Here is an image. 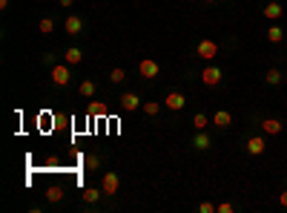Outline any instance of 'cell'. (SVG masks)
<instances>
[{"mask_svg": "<svg viewBox=\"0 0 287 213\" xmlns=\"http://www.w3.org/2000/svg\"><path fill=\"white\" fill-rule=\"evenodd\" d=\"M46 199H49V202H60V199H63V188H60V184L46 188Z\"/></svg>", "mask_w": 287, "mask_h": 213, "instance_id": "ffe728a7", "label": "cell"}, {"mask_svg": "<svg viewBox=\"0 0 287 213\" xmlns=\"http://www.w3.org/2000/svg\"><path fill=\"white\" fill-rule=\"evenodd\" d=\"M204 3H218V0H204Z\"/></svg>", "mask_w": 287, "mask_h": 213, "instance_id": "f546056e", "label": "cell"}, {"mask_svg": "<svg viewBox=\"0 0 287 213\" xmlns=\"http://www.w3.org/2000/svg\"><path fill=\"white\" fill-rule=\"evenodd\" d=\"M86 167H89V170H98V167H101V158H98V156H86Z\"/></svg>", "mask_w": 287, "mask_h": 213, "instance_id": "d4e9b609", "label": "cell"}, {"mask_svg": "<svg viewBox=\"0 0 287 213\" xmlns=\"http://www.w3.org/2000/svg\"><path fill=\"white\" fill-rule=\"evenodd\" d=\"M195 52H198V58L201 60H213L218 55V44L216 40H210V38H201L198 46H195Z\"/></svg>", "mask_w": 287, "mask_h": 213, "instance_id": "6da1fadb", "label": "cell"}, {"mask_svg": "<svg viewBox=\"0 0 287 213\" xmlns=\"http://www.w3.org/2000/svg\"><path fill=\"white\" fill-rule=\"evenodd\" d=\"M164 106H167V110H172V112H181L184 106H187V98H184L181 92H167Z\"/></svg>", "mask_w": 287, "mask_h": 213, "instance_id": "52a82bcc", "label": "cell"}, {"mask_svg": "<svg viewBox=\"0 0 287 213\" xmlns=\"http://www.w3.org/2000/svg\"><path fill=\"white\" fill-rule=\"evenodd\" d=\"M236 208L230 204V202H221V204H216V213H233Z\"/></svg>", "mask_w": 287, "mask_h": 213, "instance_id": "484cf974", "label": "cell"}, {"mask_svg": "<svg viewBox=\"0 0 287 213\" xmlns=\"http://www.w3.org/2000/svg\"><path fill=\"white\" fill-rule=\"evenodd\" d=\"M138 106H141V98H138L135 92H124V95H121V110H124V112H135Z\"/></svg>", "mask_w": 287, "mask_h": 213, "instance_id": "9c48e42d", "label": "cell"}, {"mask_svg": "<svg viewBox=\"0 0 287 213\" xmlns=\"http://www.w3.org/2000/svg\"><path fill=\"white\" fill-rule=\"evenodd\" d=\"M282 12H285V9H282V3H276V0H270V3L262 9V14L267 18V20H279V18H282Z\"/></svg>", "mask_w": 287, "mask_h": 213, "instance_id": "7c38bea8", "label": "cell"}, {"mask_svg": "<svg viewBox=\"0 0 287 213\" xmlns=\"http://www.w3.org/2000/svg\"><path fill=\"white\" fill-rule=\"evenodd\" d=\"M198 210H201V213H216V204H213V202H201V204H198Z\"/></svg>", "mask_w": 287, "mask_h": 213, "instance_id": "4316f807", "label": "cell"}, {"mask_svg": "<svg viewBox=\"0 0 287 213\" xmlns=\"http://www.w3.org/2000/svg\"><path fill=\"white\" fill-rule=\"evenodd\" d=\"M213 124H216L218 130H227L230 124H233V116H230L227 110H216L213 112Z\"/></svg>", "mask_w": 287, "mask_h": 213, "instance_id": "8fae6325", "label": "cell"}, {"mask_svg": "<svg viewBox=\"0 0 287 213\" xmlns=\"http://www.w3.org/2000/svg\"><path fill=\"white\" fill-rule=\"evenodd\" d=\"M63 60H66L69 66H78L80 60H83V52H80L78 46H69L66 52H63Z\"/></svg>", "mask_w": 287, "mask_h": 213, "instance_id": "9a60e30c", "label": "cell"}, {"mask_svg": "<svg viewBox=\"0 0 287 213\" xmlns=\"http://www.w3.org/2000/svg\"><path fill=\"white\" fill-rule=\"evenodd\" d=\"M138 72H141V78H144V81H152V78H158V75H161V66H158V60L144 58L141 64H138Z\"/></svg>", "mask_w": 287, "mask_h": 213, "instance_id": "7a4b0ae2", "label": "cell"}, {"mask_svg": "<svg viewBox=\"0 0 287 213\" xmlns=\"http://www.w3.org/2000/svg\"><path fill=\"white\" fill-rule=\"evenodd\" d=\"M264 81L270 84V86H279V84L285 81V72H279V70H273V66H270V70H267V78H264Z\"/></svg>", "mask_w": 287, "mask_h": 213, "instance_id": "ac0fdd59", "label": "cell"}, {"mask_svg": "<svg viewBox=\"0 0 287 213\" xmlns=\"http://www.w3.org/2000/svg\"><path fill=\"white\" fill-rule=\"evenodd\" d=\"M210 144H213V138H210L204 130H195V136H193V147H195V150H210Z\"/></svg>", "mask_w": 287, "mask_h": 213, "instance_id": "5bb4252c", "label": "cell"}, {"mask_svg": "<svg viewBox=\"0 0 287 213\" xmlns=\"http://www.w3.org/2000/svg\"><path fill=\"white\" fill-rule=\"evenodd\" d=\"M63 32H66V35H80V32H83V18H80V14H69L66 24H63Z\"/></svg>", "mask_w": 287, "mask_h": 213, "instance_id": "ba28073f", "label": "cell"}, {"mask_svg": "<svg viewBox=\"0 0 287 213\" xmlns=\"http://www.w3.org/2000/svg\"><path fill=\"white\" fill-rule=\"evenodd\" d=\"M221 78H224V70H221V66H204V70H201V84H204V86H218Z\"/></svg>", "mask_w": 287, "mask_h": 213, "instance_id": "3957f363", "label": "cell"}, {"mask_svg": "<svg viewBox=\"0 0 287 213\" xmlns=\"http://www.w3.org/2000/svg\"><path fill=\"white\" fill-rule=\"evenodd\" d=\"M57 3H60V6H63V9H69V6H72V3H75V0H57Z\"/></svg>", "mask_w": 287, "mask_h": 213, "instance_id": "f1b7e54d", "label": "cell"}, {"mask_svg": "<svg viewBox=\"0 0 287 213\" xmlns=\"http://www.w3.org/2000/svg\"><path fill=\"white\" fill-rule=\"evenodd\" d=\"M244 150H247V153L250 156H262L264 150H267V136H250V138H247V142H244Z\"/></svg>", "mask_w": 287, "mask_h": 213, "instance_id": "277c9868", "label": "cell"}, {"mask_svg": "<svg viewBox=\"0 0 287 213\" xmlns=\"http://www.w3.org/2000/svg\"><path fill=\"white\" fill-rule=\"evenodd\" d=\"M109 81H112V84H121V81H126V72L121 70V66H115V70L109 72Z\"/></svg>", "mask_w": 287, "mask_h": 213, "instance_id": "cb8c5ba5", "label": "cell"}, {"mask_svg": "<svg viewBox=\"0 0 287 213\" xmlns=\"http://www.w3.org/2000/svg\"><path fill=\"white\" fill-rule=\"evenodd\" d=\"M141 110H144L147 116H158V112H161V104H158V101H144V104H141Z\"/></svg>", "mask_w": 287, "mask_h": 213, "instance_id": "7402d4cb", "label": "cell"}, {"mask_svg": "<svg viewBox=\"0 0 287 213\" xmlns=\"http://www.w3.org/2000/svg\"><path fill=\"white\" fill-rule=\"evenodd\" d=\"M69 78H72V72H69V64H66V60L52 66V84H55V86H66Z\"/></svg>", "mask_w": 287, "mask_h": 213, "instance_id": "5b68a950", "label": "cell"}, {"mask_svg": "<svg viewBox=\"0 0 287 213\" xmlns=\"http://www.w3.org/2000/svg\"><path fill=\"white\" fill-rule=\"evenodd\" d=\"M101 196H103V190H98V188H86V190H83V202H86V204H95Z\"/></svg>", "mask_w": 287, "mask_h": 213, "instance_id": "d6986e66", "label": "cell"}, {"mask_svg": "<svg viewBox=\"0 0 287 213\" xmlns=\"http://www.w3.org/2000/svg\"><path fill=\"white\" fill-rule=\"evenodd\" d=\"M80 95H83V98H92V95H95V90H98V86H95V81H89V78H86V81H80Z\"/></svg>", "mask_w": 287, "mask_h": 213, "instance_id": "44dd1931", "label": "cell"}, {"mask_svg": "<svg viewBox=\"0 0 287 213\" xmlns=\"http://www.w3.org/2000/svg\"><path fill=\"white\" fill-rule=\"evenodd\" d=\"M267 40H270V44H282V40H285V29L273 24L270 29H267Z\"/></svg>", "mask_w": 287, "mask_h": 213, "instance_id": "2e32d148", "label": "cell"}, {"mask_svg": "<svg viewBox=\"0 0 287 213\" xmlns=\"http://www.w3.org/2000/svg\"><path fill=\"white\" fill-rule=\"evenodd\" d=\"M86 112H89V118H106V116H109V110H106V104H101V101H89V106H86Z\"/></svg>", "mask_w": 287, "mask_h": 213, "instance_id": "4fadbf2b", "label": "cell"}, {"mask_svg": "<svg viewBox=\"0 0 287 213\" xmlns=\"http://www.w3.org/2000/svg\"><path fill=\"white\" fill-rule=\"evenodd\" d=\"M210 124H213V118L204 116V112H195V116H193V127H195V130H207Z\"/></svg>", "mask_w": 287, "mask_h": 213, "instance_id": "e0dca14e", "label": "cell"}, {"mask_svg": "<svg viewBox=\"0 0 287 213\" xmlns=\"http://www.w3.org/2000/svg\"><path fill=\"white\" fill-rule=\"evenodd\" d=\"M279 204H282V208H287V190H282V193H279Z\"/></svg>", "mask_w": 287, "mask_h": 213, "instance_id": "83f0119b", "label": "cell"}, {"mask_svg": "<svg viewBox=\"0 0 287 213\" xmlns=\"http://www.w3.org/2000/svg\"><path fill=\"white\" fill-rule=\"evenodd\" d=\"M118 188H121V178H118V173H103V182H101V190H103V196H115L118 193Z\"/></svg>", "mask_w": 287, "mask_h": 213, "instance_id": "8992f818", "label": "cell"}, {"mask_svg": "<svg viewBox=\"0 0 287 213\" xmlns=\"http://www.w3.org/2000/svg\"><path fill=\"white\" fill-rule=\"evenodd\" d=\"M55 32V20L52 18H40V35H52Z\"/></svg>", "mask_w": 287, "mask_h": 213, "instance_id": "603a6c76", "label": "cell"}, {"mask_svg": "<svg viewBox=\"0 0 287 213\" xmlns=\"http://www.w3.org/2000/svg\"><path fill=\"white\" fill-rule=\"evenodd\" d=\"M285 84H287V72H285Z\"/></svg>", "mask_w": 287, "mask_h": 213, "instance_id": "4dcf8cb0", "label": "cell"}, {"mask_svg": "<svg viewBox=\"0 0 287 213\" xmlns=\"http://www.w3.org/2000/svg\"><path fill=\"white\" fill-rule=\"evenodd\" d=\"M282 130H285V124H282L279 118H264L262 121V132H264V136H279Z\"/></svg>", "mask_w": 287, "mask_h": 213, "instance_id": "30bf717a", "label": "cell"}]
</instances>
